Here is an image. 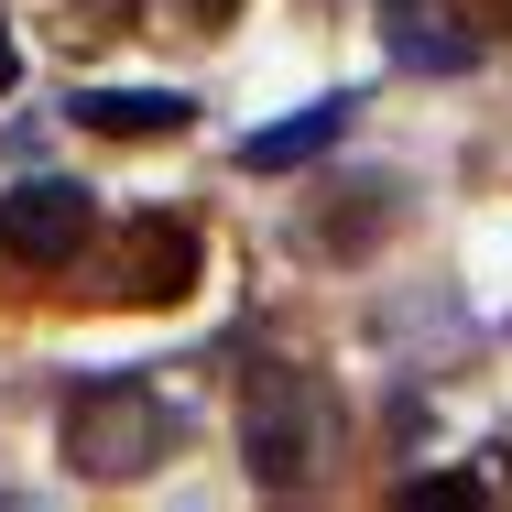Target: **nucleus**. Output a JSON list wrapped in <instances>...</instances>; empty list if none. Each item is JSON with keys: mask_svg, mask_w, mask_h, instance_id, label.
<instances>
[{"mask_svg": "<svg viewBox=\"0 0 512 512\" xmlns=\"http://www.w3.org/2000/svg\"><path fill=\"white\" fill-rule=\"evenodd\" d=\"M349 120H360V99H306L295 120H273V131L240 142V175H295V164H316L327 142H349Z\"/></svg>", "mask_w": 512, "mask_h": 512, "instance_id": "nucleus-6", "label": "nucleus"}, {"mask_svg": "<svg viewBox=\"0 0 512 512\" xmlns=\"http://www.w3.org/2000/svg\"><path fill=\"white\" fill-rule=\"evenodd\" d=\"M66 120H88V131H109V142H164V131L197 120V99H175V88H88Z\"/></svg>", "mask_w": 512, "mask_h": 512, "instance_id": "nucleus-7", "label": "nucleus"}, {"mask_svg": "<svg viewBox=\"0 0 512 512\" xmlns=\"http://www.w3.org/2000/svg\"><path fill=\"white\" fill-rule=\"evenodd\" d=\"M240 447H251V491L273 502H306L338 480L349 458V425H338V393L316 382L306 360H262L251 393H240Z\"/></svg>", "mask_w": 512, "mask_h": 512, "instance_id": "nucleus-1", "label": "nucleus"}, {"mask_svg": "<svg viewBox=\"0 0 512 512\" xmlns=\"http://www.w3.org/2000/svg\"><path fill=\"white\" fill-rule=\"evenodd\" d=\"M66 11H77V44H120L142 0H66Z\"/></svg>", "mask_w": 512, "mask_h": 512, "instance_id": "nucleus-8", "label": "nucleus"}, {"mask_svg": "<svg viewBox=\"0 0 512 512\" xmlns=\"http://www.w3.org/2000/svg\"><path fill=\"white\" fill-rule=\"evenodd\" d=\"M175 436H186V414L164 404L142 371L66 393V469H77V480H142V469H164Z\"/></svg>", "mask_w": 512, "mask_h": 512, "instance_id": "nucleus-2", "label": "nucleus"}, {"mask_svg": "<svg viewBox=\"0 0 512 512\" xmlns=\"http://www.w3.org/2000/svg\"><path fill=\"white\" fill-rule=\"evenodd\" d=\"M88 284H99V306H175L186 284H197V218L186 207H131L120 229H99L88 251Z\"/></svg>", "mask_w": 512, "mask_h": 512, "instance_id": "nucleus-3", "label": "nucleus"}, {"mask_svg": "<svg viewBox=\"0 0 512 512\" xmlns=\"http://www.w3.org/2000/svg\"><path fill=\"white\" fill-rule=\"evenodd\" d=\"M22 88V44H11V22H0V99Z\"/></svg>", "mask_w": 512, "mask_h": 512, "instance_id": "nucleus-10", "label": "nucleus"}, {"mask_svg": "<svg viewBox=\"0 0 512 512\" xmlns=\"http://www.w3.org/2000/svg\"><path fill=\"white\" fill-rule=\"evenodd\" d=\"M88 240H99V197L66 175H22L0 197V262H22V273H66Z\"/></svg>", "mask_w": 512, "mask_h": 512, "instance_id": "nucleus-4", "label": "nucleus"}, {"mask_svg": "<svg viewBox=\"0 0 512 512\" xmlns=\"http://www.w3.org/2000/svg\"><path fill=\"white\" fill-rule=\"evenodd\" d=\"M371 11L393 33V66H414V77H469L480 66V33H469L458 0H371Z\"/></svg>", "mask_w": 512, "mask_h": 512, "instance_id": "nucleus-5", "label": "nucleus"}, {"mask_svg": "<svg viewBox=\"0 0 512 512\" xmlns=\"http://www.w3.org/2000/svg\"><path fill=\"white\" fill-rule=\"evenodd\" d=\"M458 11H469V33H480V44H512V0H458Z\"/></svg>", "mask_w": 512, "mask_h": 512, "instance_id": "nucleus-9", "label": "nucleus"}]
</instances>
